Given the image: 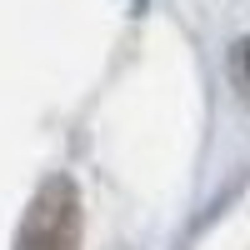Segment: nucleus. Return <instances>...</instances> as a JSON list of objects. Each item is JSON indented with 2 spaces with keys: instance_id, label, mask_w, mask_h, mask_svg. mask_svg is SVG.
<instances>
[{
  "instance_id": "1",
  "label": "nucleus",
  "mask_w": 250,
  "mask_h": 250,
  "mask_svg": "<svg viewBox=\"0 0 250 250\" xmlns=\"http://www.w3.org/2000/svg\"><path fill=\"white\" fill-rule=\"evenodd\" d=\"M80 240V205L70 180H50L35 195L25 225H20V245L15 250H75Z\"/></svg>"
},
{
  "instance_id": "2",
  "label": "nucleus",
  "mask_w": 250,
  "mask_h": 250,
  "mask_svg": "<svg viewBox=\"0 0 250 250\" xmlns=\"http://www.w3.org/2000/svg\"><path fill=\"white\" fill-rule=\"evenodd\" d=\"M235 60H240V75L250 80V40H245V45H240V55H235Z\"/></svg>"
}]
</instances>
